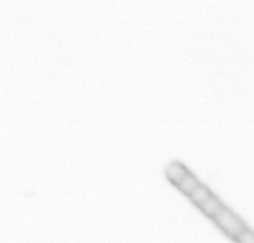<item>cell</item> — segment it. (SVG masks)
Listing matches in <instances>:
<instances>
[{
	"mask_svg": "<svg viewBox=\"0 0 254 243\" xmlns=\"http://www.w3.org/2000/svg\"><path fill=\"white\" fill-rule=\"evenodd\" d=\"M211 221L214 222L215 225L222 231L224 235L233 240H235V237L247 228L246 223L227 205H224L211 218Z\"/></svg>",
	"mask_w": 254,
	"mask_h": 243,
	"instance_id": "6da1fadb",
	"label": "cell"
},
{
	"mask_svg": "<svg viewBox=\"0 0 254 243\" xmlns=\"http://www.w3.org/2000/svg\"><path fill=\"white\" fill-rule=\"evenodd\" d=\"M223 206V201L221 200L216 194H212L205 203H203L202 205L198 207V209L200 210V212H202L203 215L211 219Z\"/></svg>",
	"mask_w": 254,
	"mask_h": 243,
	"instance_id": "3957f363",
	"label": "cell"
},
{
	"mask_svg": "<svg viewBox=\"0 0 254 243\" xmlns=\"http://www.w3.org/2000/svg\"><path fill=\"white\" fill-rule=\"evenodd\" d=\"M200 180L194 176L193 173H190L188 177L184 178V179L180 182L178 185L176 186L177 188H178V191L180 193H183L186 197H189L191 193H193V191L196 189L198 186L200 185Z\"/></svg>",
	"mask_w": 254,
	"mask_h": 243,
	"instance_id": "277c9868",
	"label": "cell"
},
{
	"mask_svg": "<svg viewBox=\"0 0 254 243\" xmlns=\"http://www.w3.org/2000/svg\"><path fill=\"white\" fill-rule=\"evenodd\" d=\"M235 243H254V230L246 228L241 234L235 237Z\"/></svg>",
	"mask_w": 254,
	"mask_h": 243,
	"instance_id": "8992f818",
	"label": "cell"
},
{
	"mask_svg": "<svg viewBox=\"0 0 254 243\" xmlns=\"http://www.w3.org/2000/svg\"><path fill=\"white\" fill-rule=\"evenodd\" d=\"M212 194L214 193H212V191L208 187V186L204 185V183H200L198 187L194 189L193 193H191L188 198L194 206L199 207L203 203H205Z\"/></svg>",
	"mask_w": 254,
	"mask_h": 243,
	"instance_id": "5b68a950",
	"label": "cell"
},
{
	"mask_svg": "<svg viewBox=\"0 0 254 243\" xmlns=\"http://www.w3.org/2000/svg\"><path fill=\"white\" fill-rule=\"evenodd\" d=\"M190 173V170L183 162L178 161V160L171 161L166 166V168H165V177H166V179L172 183L174 187Z\"/></svg>",
	"mask_w": 254,
	"mask_h": 243,
	"instance_id": "7a4b0ae2",
	"label": "cell"
}]
</instances>
